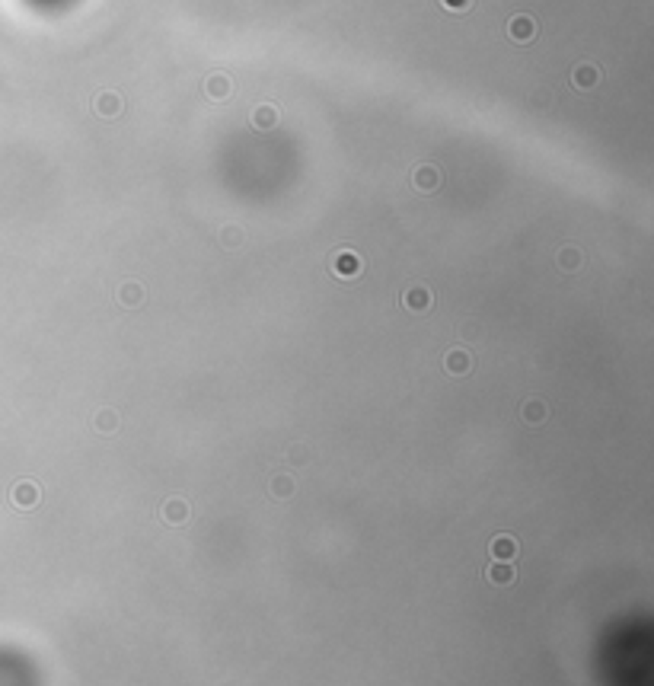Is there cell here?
Returning a JSON list of instances; mask_svg holds the SVG:
<instances>
[{"mask_svg":"<svg viewBox=\"0 0 654 686\" xmlns=\"http://www.w3.org/2000/svg\"><path fill=\"white\" fill-rule=\"evenodd\" d=\"M507 39L514 45H527V42L536 39V20L530 13H517L507 20Z\"/></svg>","mask_w":654,"mask_h":686,"instance_id":"1","label":"cell"},{"mask_svg":"<svg viewBox=\"0 0 654 686\" xmlns=\"http://www.w3.org/2000/svg\"><path fill=\"white\" fill-rule=\"evenodd\" d=\"M93 112L99 115V119H119V115L125 112V100H121L115 90H99V93L93 96Z\"/></svg>","mask_w":654,"mask_h":686,"instance_id":"2","label":"cell"},{"mask_svg":"<svg viewBox=\"0 0 654 686\" xmlns=\"http://www.w3.org/2000/svg\"><path fill=\"white\" fill-rule=\"evenodd\" d=\"M329 268H332L335 278H358L361 275V255L354 253V249H339V253L332 255V262H329Z\"/></svg>","mask_w":654,"mask_h":686,"instance_id":"3","label":"cell"},{"mask_svg":"<svg viewBox=\"0 0 654 686\" xmlns=\"http://www.w3.org/2000/svg\"><path fill=\"white\" fill-rule=\"evenodd\" d=\"M39 498H42V492H39V486H35L32 479H23V482H16V486L10 488V501H13L16 507H23V511L35 507V505H39Z\"/></svg>","mask_w":654,"mask_h":686,"instance_id":"4","label":"cell"},{"mask_svg":"<svg viewBox=\"0 0 654 686\" xmlns=\"http://www.w3.org/2000/svg\"><path fill=\"white\" fill-rule=\"evenodd\" d=\"M431 303H434V297H431V291H428L425 284H412L406 294H402V307L412 310V313H428Z\"/></svg>","mask_w":654,"mask_h":686,"instance_id":"5","label":"cell"},{"mask_svg":"<svg viewBox=\"0 0 654 686\" xmlns=\"http://www.w3.org/2000/svg\"><path fill=\"white\" fill-rule=\"evenodd\" d=\"M249 121H253L255 131H272V128L281 121V112H278L274 102H259V106L253 109V115H249Z\"/></svg>","mask_w":654,"mask_h":686,"instance_id":"6","label":"cell"},{"mask_svg":"<svg viewBox=\"0 0 654 686\" xmlns=\"http://www.w3.org/2000/svg\"><path fill=\"white\" fill-rule=\"evenodd\" d=\"M600 77H603L600 67H597V64H588V61H584V64H578V67L571 71V87H574V90H584V93H588V90H594L597 83H600Z\"/></svg>","mask_w":654,"mask_h":686,"instance_id":"7","label":"cell"},{"mask_svg":"<svg viewBox=\"0 0 654 686\" xmlns=\"http://www.w3.org/2000/svg\"><path fill=\"white\" fill-rule=\"evenodd\" d=\"M205 96L214 102H224L234 96V80H230L227 73H211L205 80Z\"/></svg>","mask_w":654,"mask_h":686,"instance_id":"8","label":"cell"},{"mask_svg":"<svg viewBox=\"0 0 654 686\" xmlns=\"http://www.w3.org/2000/svg\"><path fill=\"white\" fill-rule=\"evenodd\" d=\"M412 186L418 188V192H434V188L441 186V169L431 167V163L418 167V169H415V176H412Z\"/></svg>","mask_w":654,"mask_h":686,"instance_id":"9","label":"cell"},{"mask_svg":"<svg viewBox=\"0 0 654 686\" xmlns=\"http://www.w3.org/2000/svg\"><path fill=\"white\" fill-rule=\"evenodd\" d=\"M147 300V291H144V284H138V281H125V284H119V303L128 310L140 307Z\"/></svg>","mask_w":654,"mask_h":686,"instance_id":"10","label":"cell"},{"mask_svg":"<svg viewBox=\"0 0 654 686\" xmlns=\"http://www.w3.org/2000/svg\"><path fill=\"white\" fill-rule=\"evenodd\" d=\"M581 262H584V253H581L578 246H562L559 253H555V265L562 268V272H578L581 268Z\"/></svg>","mask_w":654,"mask_h":686,"instance_id":"11","label":"cell"},{"mask_svg":"<svg viewBox=\"0 0 654 686\" xmlns=\"http://www.w3.org/2000/svg\"><path fill=\"white\" fill-rule=\"evenodd\" d=\"M160 514H163V520L166 524H186L188 520V505L182 498H169V501H163V507H160Z\"/></svg>","mask_w":654,"mask_h":686,"instance_id":"12","label":"cell"},{"mask_svg":"<svg viewBox=\"0 0 654 686\" xmlns=\"http://www.w3.org/2000/svg\"><path fill=\"white\" fill-rule=\"evenodd\" d=\"M444 367H447L450 373H456V377H463V373H469V367H473V358H469V351H463V348H450L447 358H444Z\"/></svg>","mask_w":654,"mask_h":686,"instance_id":"13","label":"cell"},{"mask_svg":"<svg viewBox=\"0 0 654 686\" xmlns=\"http://www.w3.org/2000/svg\"><path fill=\"white\" fill-rule=\"evenodd\" d=\"M485 578L498 587H507V584H514V568H511V562H492L485 568Z\"/></svg>","mask_w":654,"mask_h":686,"instance_id":"14","label":"cell"},{"mask_svg":"<svg viewBox=\"0 0 654 686\" xmlns=\"http://www.w3.org/2000/svg\"><path fill=\"white\" fill-rule=\"evenodd\" d=\"M492 555H495V562H511L517 555V540L514 536H495L492 540Z\"/></svg>","mask_w":654,"mask_h":686,"instance_id":"15","label":"cell"},{"mask_svg":"<svg viewBox=\"0 0 654 686\" xmlns=\"http://www.w3.org/2000/svg\"><path fill=\"white\" fill-rule=\"evenodd\" d=\"M521 415L527 419V425H540V421L546 419V406H543L540 399H527L521 409Z\"/></svg>","mask_w":654,"mask_h":686,"instance_id":"16","label":"cell"},{"mask_svg":"<svg viewBox=\"0 0 654 686\" xmlns=\"http://www.w3.org/2000/svg\"><path fill=\"white\" fill-rule=\"evenodd\" d=\"M294 479H291V476H272V495H274V498H281V501H284V498H291V495H294Z\"/></svg>","mask_w":654,"mask_h":686,"instance_id":"17","label":"cell"},{"mask_svg":"<svg viewBox=\"0 0 654 686\" xmlns=\"http://www.w3.org/2000/svg\"><path fill=\"white\" fill-rule=\"evenodd\" d=\"M221 243H224L227 249H240L243 243H246V234H243L240 227L230 224V227H224V230H221Z\"/></svg>","mask_w":654,"mask_h":686,"instance_id":"18","label":"cell"},{"mask_svg":"<svg viewBox=\"0 0 654 686\" xmlns=\"http://www.w3.org/2000/svg\"><path fill=\"white\" fill-rule=\"evenodd\" d=\"M96 428H99L102 434H112L115 428H119V412H112V409H102V412L96 415Z\"/></svg>","mask_w":654,"mask_h":686,"instance_id":"19","label":"cell"},{"mask_svg":"<svg viewBox=\"0 0 654 686\" xmlns=\"http://www.w3.org/2000/svg\"><path fill=\"white\" fill-rule=\"evenodd\" d=\"M441 7L450 10V13H466L473 7V0H441Z\"/></svg>","mask_w":654,"mask_h":686,"instance_id":"20","label":"cell"},{"mask_svg":"<svg viewBox=\"0 0 654 686\" xmlns=\"http://www.w3.org/2000/svg\"><path fill=\"white\" fill-rule=\"evenodd\" d=\"M291 460H307V453H303V447H294V450H291Z\"/></svg>","mask_w":654,"mask_h":686,"instance_id":"21","label":"cell"}]
</instances>
